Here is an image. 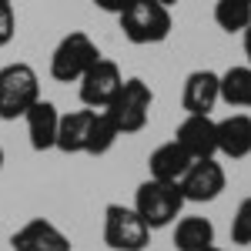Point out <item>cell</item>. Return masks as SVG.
<instances>
[{
	"label": "cell",
	"mask_w": 251,
	"mask_h": 251,
	"mask_svg": "<svg viewBox=\"0 0 251 251\" xmlns=\"http://www.w3.org/2000/svg\"><path fill=\"white\" fill-rule=\"evenodd\" d=\"M131 3H134V0H94V7H100L104 14H114V17L121 14V10H127Z\"/></svg>",
	"instance_id": "obj_22"
},
{
	"label": "cell",
	"mask_w": 251,
	"mask_h": 251,
	"mask_svg": "<svg viewBox=\"0 0 251 251\" xmlns=\"http://www.w3.org/2000/svg\"><path fill=\"white\" fill-rule=\"evenodd\" d=\"M174 141L198 161V157H214L218 154V121H211V114H188L177 131Z\"/></svg>",
	"instance_id": "obj_9"
},
{
	"label": "cell",
	"mask_w": 251,
	"mask_h": 251,
	"mask_svg": "<svg viewBox=\"0 0 251 251\" xmlns=\"http://www.w3.org/2000/svg\"><path fill=\"white\" fill-rule=\"evenodd\" d=\"M184 204H188V201L181 198V191H177L174 181L148 177V181L137 184V191H134V211L144 218V225H148L151 231L174 225Z\"/></svg>",
	"instance_id": "obj_2"
},
{
	"label": "cell",
	"mask_w": 251,
	"mask_h": 251,
	"mask_svg": "<svg viewBox=\"0 0 251 251\" xmlns=\"http://www.w3.org/2000/svg\"><path fill=\"white\" fill-rule=\"evenodd\" d=\"M148 241H151V228L134 208L127 204L104 208V245L111 251H144Z\"/></svg>",
	"instance_id": "obj_6"
},
{
	"label": "cell",
	"mask_w": 251,
	"mask_h": 251,
	"mask_svg": "<svg viewBox=\"0 0 251 251\" xmlns=\"http://www.w3.org/2000/svg\"><path fill=\"white\" fill-rule=\"evenodd\" d=\"M151 104H154V94L151 87L141 77H124L121 91L114 94V100L104 107L111 121L117 124L121 134H137L148 127V117H151Z\"/></svg>",
	"instance_id": "obj_4"
},
{
	"label": "cell",
	"mask_w": 251,
	"mask_h": 251,
	"mask_svg": "<svg viewBox=\"0 0 251 251\" xmlns=\"http://www.w3.org/2000/svg\"><path fill=\"white\" fill-rule=\"evenodd\" d=\"M201 251H228V248H218V245H208V248H201Z\"/></svg>",
	"instance_id": "obj_26"
},
{
	"label": "cell",
	"mask_w": 251,
	"mask_h": 251,
	"mask_svg": "<svg viewBox=\"0 0 251 251\" xmlns=\"http://www.w3.org/2000/svg\"><path fill=\"white\" fill-rule=\"evenodd\" d=\"M40 100V77L30 64L0 67V121H17Z\"/></svg>",
	"instance_id": "obj_3"
},
{
	"label": "cell",
	"mask_w": 251,
	"mask_h": 251,
	"mask_svg": "<svg viewBox=\"0 0 251 251\" xmlns=\"http://www.w3.org/2000/svg\"><path fill=\"white\" fill-rule=\"evenodd\" d=\"M77 84H80V107L104 111V107L114 100V94L121 91L124 74H121V67H117L114 60L100 57L94 67H87V74H84Z\"/></svg>",
	"instance_id": "obj_8"
},
{
	"label": "cell",
	"mask_w": 251,
	"mask_h": 251,
	"mask_svg": "<svg viewBox=\"0 0 251 251\" xmlns=\"http://www.w3.org/2000/svg\"><path fill=\"white\" fill-rule=\"evenodd\" d=\"M91 121H94V111H91V107H80V111H67V114H60L57 144H54V148L64 151V154H84Z\"/></svg>",
	"instance_id": "obj_14"
},
{
	"label": "cell",
	"mask_w": 251,
	"mask_h": 251,
	"mask_svg": "<svg viewBox=\"0 0 251 251\" xmlns=\"http://www.w3.org/2000/svg\"><path fill=\"white\" fill-rule=\"evenodd\" d=\"M218 154L241 161L251 154V117L248 114H231L218 121Z\"/></svg>",
	"instance_id": "obj_13"
},
{
	"label": "cell",
	"mask_w": 251,
	"mask_h": 251,
	"mask_svg": "<svg viewBox=\"0 0 251 251\" xmlns=\"http://www.w3.org/2000/svg\"><path fill=\"white\" fill-rule=\"evenodd\" d=\"M241 44H245V57H248V64H251V24L241 30Z\"/></svg>",
	"instance_id": "obj_23"
},
{
	"label": "cell",
	"mask_w": 251,
	"mask_h": 251,
	"mask_svg": "<svg viewBox=\"0 0 251 251\" xmlns=\"http://www.w3.org/2000/svg\"><path fill=\"white\" fill-rule=\"evenodd\" d=\"M231 241L234 245H251V198H245L238 204V211L231 218Z\"/></svg>",
	"instance_id": "obj_20"
},
{
	"label": "cell",
	"mask_w": 251,
	"mask_h": 251,
	"mask_svg": "<svg viewBox=\"0 0 251 251\" xmlns=\"http://www.w3.org/2000/svg\"><path fill=\"white\" fill-rule=\"evenodd\" d=\"M214 245V225L208 218H181L177 225H174V248L177 251H201Z\"/></svg>",
	"instance_id": "obj_16"
},
{
	"label": "cell",
	"mask_w": 251,
	"mask_h": 251,
	"mask_svg": "<svg viewBox=\"0 0 251 251\" xmlns=\"http://www.w3.org/2000/svg\"><path fill=\"white\" fill-rule=\"evenodd\" d=\"M157 3H161V7H168V10H171L174 3H177V0H157Z\"/></svg>",
	"instance_id": "obj_24"
},
{
	"label": "cell",
	"mask_w": 251,
	"mask_h": 251,
	"mask_svg": "<svg viewBox=\"0 0 251 251\" xmlns=\"http://www.w3.org/2000/svg\"><path fill=\"white\" fill-rule=\"evenodd\" d=\"M100 60L97 44L84 30H71L67 37H60V44L50 54V77L60 84H74L87 74V67H94Z\"/></svg>",
	"instance_id": "obj_5"
},
{
	"label": "cell",
	"mask_w": 251,
	"mask_h": 251,
	"mask_svg": "<svg viewBox=\"0 0 251 251\" xmlns=\"http://www.w3.org/2000/svg\"><path fill=\"white\" fill-rule=\"evenodd\" d=\"M117 24H121V34L137 44V47H148V44H161V40L171 37V10L161 7L157 0H134L127 10L117 14Z\"/></svg>",
	"instance_id": "obj_1"
},
{
	"label": "cell",
	"mask_w": 251,
	"mask_h": 251,
	"mask_svg": "<svg viewBox=\"0 0 251 251\" xmlns=\"http://www.w3.org/2000/svg\"><path fill=\"white\" fill-rule=\"evenodd\" d=\"M214 24L225 34H241L251 24V0H218L214 3Z\"/></svg>",
	"instance_id": "obj_19"
},
{
	"label": "cell",
	"mask_w": 251,
	"mask_h": 251,
	"mask_svg": "<svg viewBox=\"0 0 251 251\" xmlns=\"http://www.w3.org/2000/svg\"><path fill=\"white\" fill-rule=\"evenodd\" d=\"M0 3H10V0H0Z\"/></svg>",
	"instance_id": "obj_27"
},
{
	"label": "cell",
	"mask_w": 251,
	"mask_h": 251,
	"mask_svg": "<svg viewBox=\"0 0 251 251\" xmlns=\"http://www.w3.org/2000/svg\"><path fill=\"white\" fill-rule=\"evenodd\" d=\"M225 168L214 161V157H198L191 161V168L181 174V181H177V191L184 201H194V204H208L214 201L218 194L225 191Z\"/></svg>",
	"instance_id": "obj_7"
},
{
	"label": "cell",
	"mask_w": 251,
	"mask_h": 251,
	"mask_svg": "<svg viewBox=\"0 0 251 251\" xmlns=\"http://www.w3.org/2000/svg\"><path fill=\"white\" fill-rule=\"evenodd\" d=\"M117 137H121V131H117V124L111 121V114L107 111H94V121H91V131H87V148H84V154H107L111 148L117 144Z\"/></svg>",
	"instance_id": "obj_18"
},
{
	"label": "cell",
	"mask_w": 251,
	"mask_h": 251,
	"mask_svg": "<svg viewBox=\"0 0 251 251\" xmlns=\"http://www.w3.org/2000/svg\"><path fill=\"white\" fill-rule=\"evenodd\" d=\"M17 34V14L10 3H0V47H7Z\"/></svg>",
	"instance_id": "obj_21"
},
{
	"label": "cell",
	"mask_w": 251,
	"mask_h": 251,
	"mask_svg": "<svg viewBox=\"0 0 251 251\" xmlns=\"http://www.w3.org/2000/svg\"><path fill=\"white\" fill-rule=\"evenodd\" d=\"M221 100L231 107H251V64L221 74Z\"/></svg>",
	"instance_id": "obj_17"
},
{
	"label": "cell",
	"mask_w": 251,
	"mask_h": 251,
	"mask_svg": "<svg viewBox=\"0 0 251 251\" xmlns=\"http://www.w3.org/2000/svg\"><path fill=\"white\" fill-rule=\"evenodd\" d=\"M3 161H7V154H3V144H0V174H3Z\"/></svg>",
	"instance_id": "obj_25"
},
{
	"label": "cell",
	"mask_w": 251,
	"mask_h": 251,
	"mask_svg": "<svg viewBox=\"0 0 251 251\" xmlns=\"http://www.w3.org/2000/svg\"><path fill=\"white\" fill-rule=\"evenodd\" d=\"M221 100V74L214 71H191L181 87V107L188 114H211Z\"/></svg>",
	"instance_id": "obj_11"
},
{
	"label": "cell",
	"mask_w": 251,
	"mask_h": 251,
	"mask_svg": "<svg viewBox=\"0 0 251 251\" xmlns=\"http://www.w3.org/2000/svg\"><path fill=\"white\" fill-rule=\"evenodd\" d=\"M24 124H27V141H30L34 151H50L57 144V124H60L57 104L40 97L37 104L24 114Z\"/></svg>",
	"instance_id": "obj_12"
},
{
	"label": "cell",
	"mask_w": 251,
	"mask_h": 251,
	"mask_svg": "<svg viewBox=\"0 0 251 251\" xmlns=\"http://www.w3.org/2000/svg\"><path fill=\"white\" fill-rule=\"evenodd\" d=\"M194 157L177 144V141H168V144H161V148H154L151 151V157H148V171H151V177H157V181H181V174L191 168Z\"/></svg>",
	"instance_id": "obj_15"
},
{
	"label": "cell",
	"mask_w": 251,
	"mask_h": 251,
	"mask_svg": "<svg viewBox=\"0 0 251 251\" xmlns=\"http://www.w3.org/2000/svg\"><path fill=\"white\" fill-rule=\"evenodd\" d=\"M14 251H71V238L47 218H30L24 228L10 234Z\"/></svg>",
	"instance_id": "obj_10"
}]
</instances>
